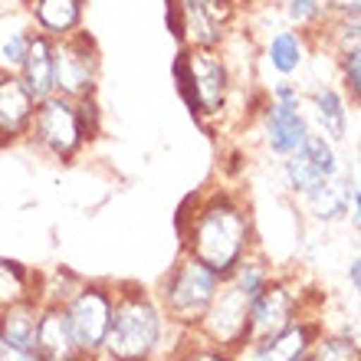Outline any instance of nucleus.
Listing matches in <instances>:
<instances>
[{
	"label": "nucleus",
	"mask_w": 361,
	"mask_h": 361,
	"mask_svg": "<svg viewBox=\"0 0 361 361\" xmlns=\"http://www.w3.org/2000/svg\"><path fill=\"white\" fill-rule=\"evenodd\" d=\"M178 233L180 250L210 267L220 279L257 250L253 210L227 188H210L190 197L178 214Z\"/></svg>",
	"instance_id": "obj_1"
},
{
	"label": "nucleus",
	"mask_w": 361,
	"mask_h": 361,
	"mask_svg": "<svg viewBox=\"0 0 361 361\" xmlns=\"http://www.w3.org/2000/svg\"><path fill=\"white\" fill-rule=\"evenodd\" d=\"M178 332L158 293L138 283H115L112 322L105 335L102 355L105 361H158L168 352V335Z\"/></svg>",
	"instance_id": "obj_2"
},
{
	"label": "nucleus",
	"mask_w": 361,
	"mask_h": 361,
	"mask_svg": "<svg viewBox=\"0 0 361 361\" xmlns=\"http://www.w3.org/2000/svg\"><path fill=\"white\" fill-rule=\"evenodd\" d=\"M174 82H178L180 99L188 102L194 118H220L230 99V76L227 59L220 56V49H200L184 47L174 59Z\"/></svg>",
	"instance_id": "obj_3"
},
{
	"label": "nucleus",
	"mask_w": 361,
	"mask_h": 361,
	"mask_svg": "<svg viewBox=\"0 0 361 361\" xmlns=\"http://www.w3.org/2000/svg\"><path fill=\"white\" fill-rule=\"evenodd\" d=\"M220 283L224 279L214 269L180 250V257L174 259V267L164 273L161 286H158V299L164 305L168 322L178 332H190L200 322V315L207 312V305L214 299V293L220 289Z\"/></svg>",
	"instance_id": "obj_4"
},
{
	"label": "nucleus",
	"mask_w": 361,
	"mask_h": 361,
	"mask_svg": "<svg viewBox=\"0 0 361 361\" xmlns=\"http://www.w3.org/2000/svg\"><path fill=\"white\" fill-rule=\"evenodd\" d=\"M27 138L37 152H43L47 158H53V161H73L89 145L86 135H82V125H79L76 102L59 92H53L37 102L33 118H30Z\"/></svg>",
	"instance_id": "obj_5"
},
{
	"label": "nucleus",
	"mask_w": 361,
	"mask_h": 361,
	"mask_svg": "<svg viewBox=\"0 0 361 361\" xmlns=\"http://www.w3.org/2000/svg\"><path fill=\"white\" fill-rule=\"evenodd\" d=\"M112 305H115V283H99V279H82L76 293L69 295V302L63 305L76 338L79 352L86 361H99L109 335V322H112Z\"/></svg>",
	"instance_id": "obj_6"
},
{
	"label": "nucleus",
	"mask_w": 361,
	"mask_h": 361,
	"mask_svg": "<svg viewBox=\"0 0 361 361\" xmlns=\"http://www.w3.org/2000/svg\"><path fill=\"white\" fill-rule=\"evenodd\" d=\"M309 295L302 293V286L289 279V276H273L257 299H250V322H247V345L263 342L269 335L283 332L286 325H293L295 319L309 315Z\"/></svg>",
	"instance_id": "obj_7"
},
{
	"label": "nucleus",
	"mask_w": 361,
	"mask_h": 361,
	"mask_svg": "<svg viewBox=\"0 0 361 361\" xmlns=\"http://www.w3.org/2000/svg\"><path fill=\"white\" fill-rule=\"evenodd\" d=\"M302 102H305L302 89L289 82V79L276 82L273 92H269V102L263 109V142H267V148L276 158L293 154L312 135V122L302 112Z\"/></svg>",
	"instance_id": "obj_8"
},
{
	"label": "nucleus",
	"mask_w": 361,
	"mask_h": 361,
	"mask_svg": "<svg viewBox=\"0 0 361 361\" xmlns=\"http://www.w3.org/2000/svg\"><path fill=\"white\" fill-rule=\"evenodd\" d=\"M247 322H250V299L224 279L220 289L214 293V299H210L207 312L200 315V322L190 332L197 335L200 342L217 345L224 352L237 355L247 345Z\"/></svg>",
	"instance_id": "obj_9"
},
{
	"label": "nucleus",
	"mask_w": 361,
	"mask_h": 361,
	"mask_svg": "<svg viewBox=\"0 0 361 361\" xmlns=\"http://www.w3.org/2000/svg\"><path fill=\"white\" fill-rule=\"evenodd\" d=\"M99 47L89 30H76L56 39V92L66 99H89L99 89Z\"/></svg>",
	"instance_id": "obj_10"
},
{
	"label": "nucleus",
	"mask_w": 361,
	"mask_h": 361,
	"mask_svg": "<svg viewBox=\"0 0 361 361\" xmlns=\"http://www.w3.org/2000/svg\"><path fill=\"white\" fill-rule=\"evenodd\" d=\"M338 171H342L338 152H335V145L319 132H312L293 154L283 158V184L295 197H305L309 190H315L319 184H325V180H332Z\"/></svg>",
	"instance_id": "obj_11"
},
{
	"label": "nucleus",
	"mask_w": 361,
	"mask_h": 361,
	"mask_svg": "<svg viewBox=\"0 0 361 361\" xmlns=\"http://www.w3.org/2000/svg\"><path fill=\"white\" fill-rule=\"evenodd\" d=\"M325 325L315 312L295 319L293 325H286L283 332L269 335L263 342H250L237 352L240 361H302L309 358V348H312L315 335L322 332Z\"/></svg>",
	"instance_id": "obj_12"
},
{
	"label": "nucleus",
	"mask_w": 361,
	"mask_h": 361,
	"mask_svg": "<svg viewBox=\"0 0 361 361\" xmlns=\"http://www.w3.org/2000/svg\"><path fill=\"white\" fill-rule=\"evenodd\" d=\"M305 210L312 214L319 224H342L345 217H352V224L358 227V178L355 171H338L332 180L319 184L315 190L305 194Z\"/></svg>",
	"instance_id": "obj_13"
},
{
	"label": "nucleus",
	"mask_w": 361,
	"mask_h": 361,
	"mask_svg": "<svg viewBox=\"0 0 361 361\" xmlns=\"http://www.w3.org/2000/svg\"><path fill=\"white\" fill-rule=\"evenodd\" d=\"M37 322H39V299H20L0 309V338L7 345L10 361L37 355Z\"/></svg>",
	"instance_id": "obj_14"
},
{
	"label": "nucleus",
	"mask_w": 361,
	"mask_h": 361,
	"mask_svg": "<svg viewBox=\"0 0 361 361\" xmlns=\"http://www.w3.org/2000/svg\"><path fill=\"white\" fill-rule=\"evenodd\" d=\"M37 99L20 76H0V148L27 138Z\"/></svg>",
	"instance_id": "obj_15"
},
{
	"label": "nucleus",
	"mask_w": 361,
	"mask_h": 361,
	"mask_svg": "<svg viewBox=\"0 0 361 361\" xmlns=\"http://www.w3.org/2000/svg\"><path fill=\"white\" fill-rule=\"evenodd\" d=\"M37 355L53 361H86L79 352L73 329H69L66 309L63 305H43L39 302V322H37Z\"/></svg>",
	"instance_id": "obj_16"
},
{
	"label": "nucleus",
	"mask_w": 361,
	"mask_h": 361,
	"mask_svg": "<svg viewBox=\"0 0 361 361\" xmlns=\"http://www.w3.org/2000/svg\"><path fill=\"white\" fill-rule=\"evenodd\" d=\"M27 13L37 33L49 39H63L82 30L86 0H27Z\"/></svg>",
	"instance_id": "obj_17"
},
{
	"label": "nucleus",
	"mask_w": 361,
	"mask_h": 361,
	"mask_svg": "<svg viewBox=\"0 0 361 361\" xmlns=\"http://www.w3.org/2000/svg\"><path fill=\"white\" fill-rule=\"evenodd\" d=\"M20 79H23V86L30 89V95L37 102L56 92V39L33 33L23 69H20Z\"/></svg>",
	"instance_id": "obj_18"
},
{
	"label": "nucleus",
	"mask_w": 361,
	"mask_h": 361,
	"mask_svg": "<svg viewBox=\"0 0 361 361\" xmlns=\"http://www.w3.org/2000/svg\"><path fill=\"white\" fill-rule=\"evenodd\" d=\"M33 33L37 30L30 23V13H4L0 10V76H20Z\"/></svg>",
	"instance_id": "obj_19"
},
{
	"label": "nucleus",
	"mask_w": 361,
	"mask_h": 361,
	"mask_svg": "<svg viewBox=\"0 0 361 361\" xmlns=\"http://www.w3.org/2000/svg\"><path fill=\"white\" fill-rule=\"evenodd\" d=\"M312 112L319 128L332 145L348 138V99L335 86H315L312 89Z\"/></svg>",
	"instance_id": "obj_20"
},
{
	"label": "nucleus",
	"mask_w": 361,
	"mask_h": 361,
	"mask_svg": "<svg viewBox=\"0 0 361 361\" xmlns=\"http://www.w3.org/2000/svg\"><path fill=\"white\" fill-rule=\"evenodd\" d=\"M305 56H309V37L302 30H279L273 33V39L267 43V59L269 66L279 73V76H295L299 69L305 66Z\"/></svg>",
	"instance_id": "obj_21"
},
{
	"label": "nucleus",
	"mask_w": 361,
	"mask_h": 361,
	"mask_svg": "<svg viewBox=\"0 0 361 361\" xmlns=\"http://www.w3.org/2000/svg\"><path fill=\"white\" fill-rule=\"evenodd\" d=\"M37 276L30 267H23L20 259L0 257V309L20 299H37Z\"/></svg>",
	"instance_id": "obj_22"
},
{
	"label": "nucleus",
	"mask_w": 361,
	"mask_h": 361,
	"mask_svg": "<svg viewBox=\"0 0 361 361\" xmlns=\"http://www.w3.org/2000/svg\"><path fill=\"white\" fill-rule=\"evenodd\" d=\"M224 279H227L233 289H240L247 299H257L259 289L273 279V267H269V259L263 257V253H257V250H253V253L240 259L237 267L230 269Z\"/></svg>",
	"instance_id": "obj_23"
},
{
	"label": "nucleus",
	"mask_w": 361,
	"mask_h": 361,
	"mask_svg": "<svg viewBox=\"0 0 361 361\" xmlns=\"http://www.w3.org/2000/svg\"><path fill=\"white\" fill-rule=\"evenodd\" d=\"M309 361H361V345L358 335L342 329V332H319L312 348H309Z\"/></svg>",
	"instance_id": "obj_24"
},
{
	"label": "nucleus",
	"mask_w": 361,
	"mask_h": 361,
	"mask_svg": "<svg viewBox=\"0 0 361 361\" xmlns=\"http://www.w3.org/2000/svg\"><path fill=\"white\" fill-rule=\"evenodd\" d=\"M82 286V276L69 267H53L49 273L37 276V299L43 305H66L69 295Z\"/></svg>",
	"instance_id": "obj_25"
},
{
	"label": "nucleus",
	"mask_w": 361,
	"mask_h": 361,
	"mask_svg": "<svg viewBox=\"0 0 361 361\" xmlns=\"http://www.w3.org/2000/svg\"><path fill=\"white\" fill-rule=\"evenodd\" d=\"M283 10L286 20L295 30H302L305 37H312L325 23V0H283Z\"/></svg>",
	"instance_id": "obj_26"
},
{
	"label": "nucleus",
	"mask_w": 361,
	"mask_h": 361,
	"mask_svg": "<svg viewBox=\"0 0 361 361\" xmlns=\"http://www.w3.org/2000/svg\"><path fill=\"white\" fill-rule=\"evenodd\" d=\"M180 345L171 352V361H240L233 352H224L217 345L200 342L194 332H180Z\"/></svg>",
	"instance_id": "obj_27"
},
{
	"label": "nucleus",
	"mask_w": 361,
	"mask_h": 361,
	"mask_svg": "<svg viewBox=\"0 0 361 361\" xmlns=\"http://www.w3.org/2000/svg\"><path fill=\"white\" fill-rule=\"evenodd\" d=\"M338 69H342L345 92L352 95V102L358 105V99H361V47L342 49V53H338Z\"/></svg>",
	"instance_id": "obj_28"
},
{
	"label": "nucleus",
	"mask_w": 361,
	"mask_h": 361,
	"mask_svg": "<svg viewBox=\"0 0 361 361\" xmlns=\"http://www.w3.org/2000/svg\"><path fill=\"white\" fill-rule=\"evenodd\" d=\"M76 115H79V125H82L86 142L99 138V132H102V112H99L95 95H89V99H76Z\"/></svg>",
	"instance_id": "obj_29"
},
{
	"label": "nucleus",
	"mask_w": 361,
	"mask_h": 361,
	"mask_svg": "<svg viewBox=\"0 0 361 361\" xmlns=\"http://www.w3.org/2000/svg\"><path fill=\"white\" fill-rule=\"evenodd\" d=\"M338 20H361V0H325V27Z\"/></svg>",
	"instance_id": "obj_30"
},
{
	"label": "nucleus",
	"mask_w": 361,
	"mask_h": 361,
	"mask_svg": "<svg viewBox=\"0 0 361 361\" xmlns=\"http://www.w3.org/2000/svg\"><path fill=\"white\" fill-rule=\"evenodd\" d=\"M210 7V13L220 20V23H227L230 20V13H233V0H204Z\"/></svg>",
	"instance_id": "obj_31"
},
{
	"label": "nucleus",
	"mask_w": 361,
	"mask_h": 361,
	"mask_svg": "<svg viewBox=\"0 0 361 361\" xmlns=\"http://www.w3.org/2000/svg\"><path fill=\"white\" fill-rule=\"evenodd\" d=\"M348 283H352L355 293L361 289V259L358 257H352V263H348Z\"/></svg>",
	"instance_id": "obj_32"
},
{
	"label": "nucleus",
	"mask_w": 361,
	"mask_h": 361,
	"mask_svg": "<svg viewBox=\"0 0 361 361\" xmlns=\"http://www.w3.org/2000/svg\"><path fill=\"white\" fill-rule=\"evenodd\" d=\"M0 361H10V352H7V345H4V338H0Z\"/></svg>",
	"instance_id": "obj_33"
},
{
	"label": "nucleus",
	"mask_w": 361,
	"mask_h": 361,
	"mask_svg": "<svg viewBox=\"0 0 361 361\" xmlns=\"http://www.w3.org/2000/svg\"><path fill=\"white\" fill-rule=\"evenodd\" d=\"M20 361H53V358H43V355H30V358H20Z\"/></svg>",
	"instance_id": "obj_34"
},
{
	"label": "nucleus",
	"mask_w": 361,
	"mask_h": 361,
	"mask_svg": "<svg viewBox=\"0 0 361 361\" xmlns=\"http://www.w3.org/2000/svg\"><path fill=\"white\" fill-rule=\"evenodd\" d=\"M302 361H309V358H302Z\"/></svg>",
	"instance_id": "obj_35"
}]
</instances>
